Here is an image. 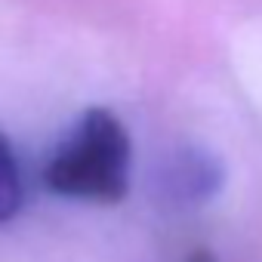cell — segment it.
Listing matches in <instances>:
<instances>
[{
    "instance_id": "1",
    "label": "cell",
    "mask_w": 262,
    "mask_h": 262,
    "mask_svg": "<svg viewBox=\"0 0 262 262\" xmlns=\"http://www.w3.org/2000/svg\"><path fill=\"white\" fill-rule=\"evenodd\" d=\"M43 182L62 198L117 204L129 188V136L105 108H90L50 155Z\"/></svg>"
},
{
    "instance_id": "2",
    "label": "cell",
    "mask_w": 262,
    "mask_h": 262,
    "mask_svg": "<svg viewBox=\"0 0 262 262\" xmlns=\"http://www.w3.org/2000/svg\"><path fill=\"white\" fill-rule=\"evenodd\" d=\"M219 182H222V173H219L216 161L207 155H198V151L179 155L164 176L167 194L176 204H204L216 194Z\"/></svg>"
},
{
    "instance_id": "3",
    "label": "cell",
    "mask_w": 262,
    "mask_h": 262,
    "mask_svg": "<svg viewBox=\"0 0 262 262\" xmlns=\"http://www.w3.org/2000/svg\"><path fill=\"white\" fill-rule=\"evenodd\" d=\"M22 198H25V188H22L19 161L13 155V145L7 142V136L0 133V222H10L19 213Z\"/></svg>"
},
{
    "instance_id": "4",
    "label": "cell",
    "mask_w": 262,
    "mask_h": 262,
    "mask_svg": "<svg viewBox=\"0 0 262 262\" xmlns=\"http://www.w3.org/2000/svg\"><path fill=\"white\" fill-rule=\"evenodd\" d=\"M188 262H216V256L210 253V250H204V247H198L191 256H188Z\"/></svg>"
}]
</instances>
